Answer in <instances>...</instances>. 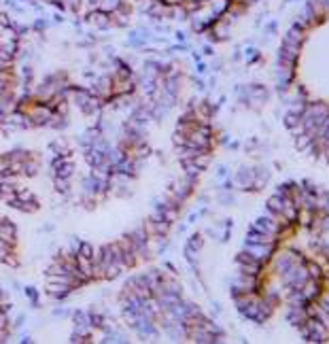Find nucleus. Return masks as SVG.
<instances>
[{
    "label": "nucleus",
    "instance_id": "12",
    "mask_svg": "<svg viewBox=\"0 0 329 344\" xmlns=\"http://www.w3.org/2000/svg\"><path fill=\"white\" fill-rule=\"evenodd\" d=\"M119 4H121V0H100V2H98V9L111 15L113 11H117V6H119Z\"/></svg>",
    "mask_w": 329,
    "mask_h": 344
},
{
    "label": "nucleus",
    "instance_id": "22",
    "mask_svg": "<svg viewBox=\"0 0 329 344\" xmlns=\"http://www.w3.org/2000/svg\"><path fill=\"white\" fill-rule=\"evenodd\" d=\"M19 342H23V344H28V342H32V340H30V336H21V340H19Z\"/></svg>",
    "mask_w": 329,
    "mask_h": 344
},
{
    "label": "nucleus",
    "instance_id": "5",
    "mask_svg": "<svg viewBox=\"0 0 329 344\" xmlns=\"http://www.w3.org/2000/svg\"><path fill=\"white\" fill-rule=\"evenodd\" d=\"M51 26H53V23H51V19H49L47 15H38V17L30 23V30L34 32V34H45V30L51 28Z\"/></svg>",
    "mask_w": 329,
    "mask_h": 344
},
{
    "label": "nucleus",
    "instance_id": "15",
    "mask_svg": "<svg viewBox=\"0 0 329 344\" xmlns=\"http://www.w3.org/2000/svg\"><path fill=\"white\" fill-rule=\"evenodd\" d=\"M0 264L11 266V268H19V255H17V251H15V253H11V255H6V257H4Z\"/></svg>",
    "mask_w": 329,
    "mask_h": 344
},
{
    "label": "nucleus",
    "instance_id": "2",
    "mask_svg": "<svg viewBox=\"0 0 329 344\" xmlns=\"http://www.w3.org/2000/svg\"><path fill=\"white\" fill-rule=\"evenodd\" d=\"M72 291H74V289L70 287V285H64V283H47V293H49V298H53V300H57V302H64Z\"/></svg>",
    "mask_w": 329,
    "mask_h": 344
},
{
    "label": "nucleus",
    "instance_id": "23",
    "mask_svg": "<svg viewBox=\"0 0 329 344\" xmlns=\"http://www.w3.org/2000/svg\"><path fill=\"white\" fill-rule=\"evenodd\" d=\"M0 198H2V187H0Z\"/></svg>",
    "mask_w": 329,
    "mask_h": 344
},
{
    "label": "nucleus",
    "instance_id": "17",
    "mask_svg": "<svg viewBox=\"0 0 329 344\" xmlns=\"http://www.w3.org/2000/svg\"><path fill=\"white\" fill-rule=\"evenodd\" d=\"M23 323H26V317H23V315H19L17 319H15V321L11 323V330H21V327H23Z\"/></svg>",
    "mask_w": 329,
    "mask_h": 344
},
{
    "label": "nucleus",
    "instance_id": "1",
    "mask_svg": "<svg viewBox=\"0 0 329 344\" xmlns=\"http://www.w3.org/2000/svg\"><path fill=\"white\" fill-rule=\"evenodd\" d=\"M91 26H94L96 30H111L113 28V21H111V15L108 13H104V11H100V9H96V11H91V13H87V17H85Z\"/></svg>",
    "mask_w": 329,
    "mask_h": 344
},
{
    "label": "nucleus",
    "instance_id": "24",
    "mask_svg": "<svg viewBox=\"0 0 329 344\" xmlns=\"http://www.w3.org/2000/svg\"><path fill=\"white\" fill-rule=\"evenodd\" d=\"M2 30H4V28H2V26H0V32H2Z\"/></svg>",
    "mask_w": 329,
    "mask_h": 344
},
{
    "label": "nucleus",
    "instance_id": "25",
    "mask_svg": "<svg viewBox=\"0 0 329 344\" xmlns=\"http://www.w3.org/2000/svg\"><path fill=\"white\" fill-rule=\"evenodd\" d=\"M136 2H140V0H136Z\"/></svg>",
    "mask_w": 329,
    "mask_h": 344
},
{
    "label": "nucleus",
    "instance_id": "14",
    "mask_svg": "<svg viewBox=\"0 0 329 344\" xmlns=\"http://www.w3.org/2000/svg\"><path fill=\"white\" fill-rule=\"evenodd\" d=\"M79 255H85V257H94V255H96V249H94V245H89V242H83V240H81V247H79Z\"/></svg>",
    "mask_w": 329,
    "mask_h": 344
},
{
    "label": "nucleus",
    "instance_id": "13",
    "mask_svg": "<svg viewBox=\"0 0 329 344\" xmlns=\"http://www.w3.org/2000/svg\"><path fill=\"white\" fill-rule=\"evenodd\" d=\"M17 200L19 202H30V200H36V196H34V191L32 189H28V187H17Z\"/></svg>",
    "mask_w": 329,
    "mask_h": 344
},
{
    "label": "nucleus",
    "instance_id": "19",
    "mask_svg": "<svg viewBox=\"0 0 329 344\" xmlns=\"http://www.w3.org/2000/svg\"><path fill=\"white\" fill-rule=\"evenodd\" d=\"M51 23H53V26H57V23H64V13H62V11L53 13V15H51Z\"/></svg>",
    "mask_w": 329,
    "mask_h": 344
},
{
    "label": "nucleus",
    "instance_id": "10",
    "mask_svg": "<svg viewBox=\"0 0 329 344\" xmlns=\"http://www.w3.org/2000/svg\"><path fill=\"white\" fill-rule=\"evenodd\" d=\"M53 185L55 191L62 196H68L70 194V179H62V177H53Z\"/></svg>",
    "mask_w": 329,
    "mask_h": 344
},
{
    "label": "nucleus",
    "instance_id": "16",
    "mask_svg": "<svg viewBox=\"0 0 329 344\" xmlns=\"http://www.w3.org/2000/svg\"><path fill=\"white\" fill-rule=\"evenodd\" d=\"M189 249H193V251H200V247H202V236H198V234H193V236L189 238V245H187Z\"/></svg>",
    "mask_w": 329,
    "mask_h": 344
},
{
    "label": "nucleus",
    "instance_id": "21",
    "mask_svg": "<svg viewBox=\"0 0 329 344\" xmlns=\"http://www.w3.org/2000/svg\"><path fill=\"white\" fill-rule=\"evenodd\" d=\"M89 62H91V64L98 62V55H96V53H89Z\"/></svg>",
    "mask_w": 329,
    "mask_h": 344
},
{
    "label": "nucleus",
    "instance_id": "18",
    "mask_svg": "<svg viewBox=\"0 0 329 344\" xmlns=\"http://www.w3.org/2000/svg\"><path fill=\"white\" fill-rule=\"evenodd\" d=\"M70 315H72V313H70V310L66 308V306L55 308V310H53V317H62V319H64V317H70Z\"/></svg>",
    "mask_w": 329,
    "mask_h": 344
},
{
    "label": "nucleus",
    "instance_id": "4",
    "mask_svg": "<svg viewBox=\"0 0 329 344\" xmlns=\"http://www.w3.org/2000/svg\"><path fill=\"white\" fill-rule=\"evenodd\" d=\"M38 170H40V159H38L36 155H32L30 159H26V162H23V172H21V177L32 179V177H36V174H38Z\"/></svg>",
    "mask_w": 329,
    "mask_h": 344
},
{
    "label": "nucleus",
    "instance_id": "9",
    "mask_svg": "<svg viewBox=\"0 0 329 344\" xmlns=\"http://www.w3.org/2000/svg\"><path fill=\"white\" fill-rule=\"evenodd\" d=\"M23 296H26V300L30 302L32 308H38V304H40V293H38L36 287H23Z\"/></svg>",
    "mask_w": 329,
    "mask_h": 344
},
{
    "label": "nucleus",
    "instance_id": "6",
    "mask_svg": "<svg viewBox=\"0 0 329 344\" xmlns=\"http://www.w3.org/2000/svg\"><path fill=\"white\" fill-rule=\"evenodd\" d=\"M125 45L132 47V49H145V47H147L145 38L140 36L138 28H134V30H130V32H128V40H125Z\"/></svg>",
    "mask_w": 329,
    "mask_h": 344
},
{
    "label": "nucleus",
    "instance_id": "8",
    "mask_svg": "<svg viewBox=\"0 0 329 344\" xmlns=\"http://www.w3.org/2000/svg\"><path fill=\"white\" fill-rule=\"evenodd\" d=\"M4 155H6L9 162H26V159L32 157V153L26 151V149H11V151H6Z\"/></svg>",
    "mask_w": 329,
    "mask_h": 344
},
{
    "label": "nucleus",
    "instance_id": "7",
    "mask_svg": "<svg viewBox=\"0 0 329 344\" xmlns=\"http://www.w3.org/2000/svg\"><path fill=\"white\" fill-rule=\"evenodd\" d=\"M87 315H89V325H91V330H102V327H104V323L108 321V319L102 315V313H98V310H94V308H91V310H87Z\"/></svg>",
    "mask_w": 329,
    "mask_h": 344
},
{
    "label": "nucleus",
    "instance_id": "11",
    "mask_svg": "<svg viewBox=\"0 0 329 344\" xmlns=\"http://www.w3.org/2000/svg\"><path fill=\"white\" fill-rule=\"evenodd\" d=\"M15 251H17V245H15V242H9V240H2V238H0V262H2L6 255L15 253Z\"/></svg>",
    "mask_w": 329,
    "mask_h": 344
},
{
    "label": "nucleus",
    "instance_id": "3",
    "mask_svg": "<svg viewBox=\"0 0 329 344\" xmlns=\"http://www.w3.org/2000/svg\"><path fill=\"white\" fill-rule=\"evenodd\" d=\"M0 238L17 245V225H15L11 219H6L4 215L0 217Z\"/></svg>",
    "mask_w": 329,
    "mask_h": 344
},
{
    "label": "nucleus",
    "instance_id": "20",
    "mask_svg": "<svg viewBox=\"0 0 329 344\" xmlns=\"http://www.w3.org/2000/svg\"><path fill=\"white\" fill-rule=\"evenodd\" d=\"M79 247H81V240L79 238H72V242H70V253L77 255L79 253Z\"/></svg>",
    "mask_w": 329,
    "mask_h": 344
}]
</instances>
